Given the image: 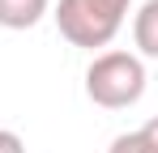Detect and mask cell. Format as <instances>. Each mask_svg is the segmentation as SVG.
<instances>
[{
  "mask_svg": "<svg viewBox=\"0 0 158 153\" xmlns=\"http://www.w3.org/2000/svg\"><path fill=\"white\" fill-rule=\"evenodd\" d=\"M85 94L103 111H124L145 94V64L132 51H103L85 68Z\"/></svg>",
  "mask_w": 158,
  "mask_h": 153,
  "instance_id": "6da1fadb",
  "label": "cell"
},
{
  "mask_svg": "<svg viewBox=\"0 0 158 153\" xmlns=\"http://www.w3.org/2000/svg\"><path fill=\"white\" fill-rule=\"evenodd\" d=\"M56 26L60 34L73 43V47H107L115 34H120V22L103 17L98 9H90L85 0H60L56 4Z\"/></svg>",
  "mask_w": 158,
  "mask_h": 153,
  "instance_id": "7a4b0ae2",
  "label": "cell"
},
{
  "mask_svg": "<svg viewBox=\"0 0 158 153\" xmlns=\"http://www.w3.org/2000/svg\"><path fill=\"white\" fill-rule=\"evenodd\" d=\"M52 0H0V26L4 30H30L43 22Z\"/></svg>",
  "mask_w": 158,
  "mask_h": 153,
  "instance_id": "3957f363",
  "label": "cell"
},
{
  "mask_svg": "<svg viewBox=\"0 0 158 153\" xmlns=\"http://www.w3.org/2000/svg\"><path fill=\"white\" fill-rule=\"evenodd\" d=\"M132 38H137V51L158 60V0H145L132 17Z\"/></svg>",
  "mask_w": 158,
  "mask_h": 153,
  "instance_id": "277c9868",
  "label": "cell"
},
{
  "mask_svg": "<svg viewBox=\"0 0 158 153\" xmlns=\"http://www.w3.org/2000/svg\"><path fill=\"white\" fill-rule=\"evenodd\" d=\"M107 153H154V149H150L137 132H124V136H115V140H111V149H107Z\"/></svg>",
  "mask_w": 158,
  "mask_h": 153,
  "instance_id": "5b68a950",
  "label": "cell"
},
{
  "mask_svg": "<svg viewBox=\"0 0 158 153\" xmlns=\"http://www.w3.org/2000/svg\"><path fill=\"white\" fill-rule=\"evenodd\" d=\"M85 4H90V9H98L103 17H111V22H120V26H124V13H128V4H132V0H85Z\"/></svg>",
  "mask_w": 158,
  "mask_h": 153,
  "instance_id": "8992f818",
  "label": "cell"
},
{
  "mask_svg": "<svg viewBox=\"0 0 158 153\" xmlns=\"http://www.w3.org/2000/svg\"><path fill=\"white\" fill-rule=\"evenodd\" d=\"M0 153H26L22 136H17V132H9V128H0Z\"/></svg>",
  "mask_w": 158,
  "mask_h": 153,
  "instance_id": "52a82bcc",
  "label": "cell"
},
{
  "mask_svg": "<svg viewBox=\"0 0 158 153\" xmlns=\"http://www.w3.org/2000/svg\"><path fill=\"white\" fill-rule=\"evenodd\" d=\"M137 136H141V140H145V145L158 153V115L150 119V124H141V128H137Z\"/></svg>",
  "mask_w": 158,
  "mask_h": 153,
  "instance_id": "ba28073f",
  "label": "cell"
}]
</instances>
